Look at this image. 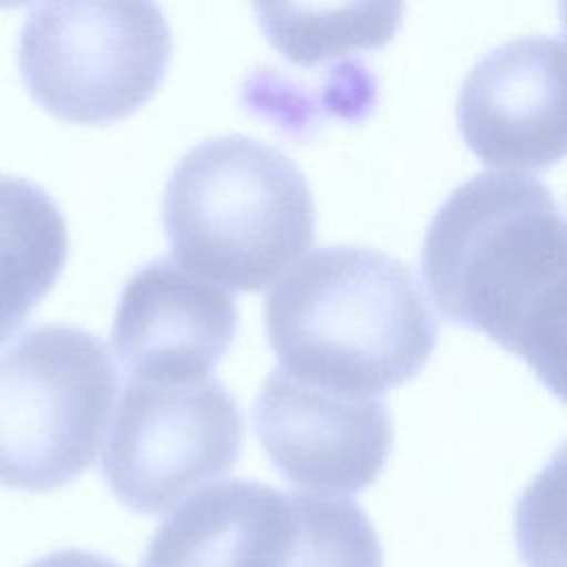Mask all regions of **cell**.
Masks as SVG:
<instances>
[{
    "label": "cell",
    "instance_id": "obj_3",
    "mask_svg": "<svg viewBox=\"0 0 567 567\" xmlns=\"http://www.w3.org/2000/svg\"><path fill=\"white\" fill-rule=\"evenodd\" d=\"M171 255L230 290L257 292L315 241V206L299 166L246 135L193 146L173 168L162 202Z\"/></svg>",
    "mask_w": 567,
    "mask_h": 567
},
{
    "label": "cell",
    "instance_id": "obj_1",
    "mask_svg": "<svg viewBox=\"0 0 567 567\" xmlns=\"http://www.w3.org/2000/svg\"><path fill=\"white\" fill-rule=\"evenodd\" d=\"M421 270L445 319L523 359L567 330V215L532 175L485 171L454 188Z\"/></svg>",
    "mask_w": 567,
    "mask_h": 567
},
{
    "label": "cell",
    "instance_id": "obj_5",
    "mask_svg": "<svg viewBox=\"0 0 567 567\" xmlns=\"http://www.w3.org/2000/svg\"><path fill=\"white\" fill-rule=\"evenodd\" d=\"M171 29L148 2H49L31 9L18 44L29 95L51 115L106 124L159 89Z\"/></svg>",
    "mask_w": 567,
    "mask_h": 567
},
{
    "label": "cell",
    "instance_id": "obj_10",
    "mask_svg": "<svg viewBox=\"0 0 567 567\" xmlns=\"http://www.w3.org/2000/svg\"><path fill=\"white\" fill-rule=\"evenodd\" d=\"M292 492L257 481L197 489L151 536L140 567H286Z\"/></svg>",
    "mask_w": 567,
    "mask_h": 567
},
{
    "label": "cell",
    "instance_id": "obj_2",
    "mask_svg": "<svg viewBox=\"0 0 567 567\" xmlns=\"http://www.w3.org/2000/svg\"><path fill=\"white\" fill-rule=\"evenodd\" d=\"M264 326L290 374L379 399L412 379L436 346V319L410 266L365 246H326L268 288Z\"/></svg>",
    "mask_w": 567,
    "mask_h": 567
},
{
    "label": "cell",
    "instance_id": "obj_8",
    "mask_svg": "<svg viewBox=\"0 0 567 567\" xmlns=\"http://www.w3.org/2000/svg\"><path fill=\"white\" fill-rule=\"evenodd\" d=\"M465 144L512 173L567 155V40L525 35L485 53L458 91Z\"/></svg>",
    "mask_w": 567,
    "mask_h": 567
},
{
    "label": "cell",
    "instance_id": "obj_16",
    "mask_svg": "<svg viewBox=\"0 0 567 567\" xmlns=\"http://www.w3.org/2000/svg\"><path fill=\"white\" fill-rule=\"evenodd\" d=\"M560 22H563V27H565V31H567V2L560 4Z\"/></svg>",
    "mask_w": 567,
    "mask_h": 567
},
{
    "label": "cell",
    "instance_id": "obj_4",
    "mask_svg": "<svg viewBox=\"0 0 567 567\" xmlns=\"http://www.w3.org/2000/svg\"><path fill=\"white\" fill-rule=\"evenodd\" d=\"M117 385L111 352L78 326H38L0 350V485L47 492L84 474Z\"/></svg>",
    "mask_w": 567,
    "mask_h": 567
},
{
    "label": "cell",
    "instance_id": "obj_12",
    "mask_svg": "<svg viewBox=\"0 0 567 567\" xmlns=\"http://www.w3.org/2000/svg\"><path fill=\"white\" fill-rule=\"evenodd\" d=\"M401 4H259V24L270 44L299 66L379 49L401 22Z\"/></svg>",
    "mask_w": 567,
    "mask_h": 567
},
{
    "label": "cell",
    "instance_id": "obj_6",
    "mask_svg": "<svg viewBox=\"0 0 567 567\" xmlns=\"http://www.w3.org/2000/svg\"><path fill=\"white\" fill-rule=\"evenodd\" d=\"M241 443V412L217 379H131L111 423L102 474L122 505L162 514L228 474Z\"/></svg>",
    "mask_w": 567,
    "mask_h": 567
},
{
    "label": "cell",
    "instance_id": "obj_15",
    "mask_svg": "<svg viewBox=\"0 0 567 567\" xmlns=\"http://www.w3.org/2000/svg\"><path fill=\"white\" fill-rule=\"evenodd\" d=\"M27 567H122L100 554L93 551H84V549H60V551H51L33 563H29Z\"/></svg>",
    "mask_w": 567,
    "mask_h": 567
},
{
    "label": "cell",
    "instance_id": "obj_9",
    "mask_svg": "<svg viewBox=\"0 0 567 567\" xmlns=\"http://www.w3.org/2000/svg\"><path fill=\"white\" fill-rule=\"evenodd\" d=\"M237 319L224 288L162 257L128 279L113 321V350L131 379L210 377L235 339Z\"/></svg>",
    "mask_w": 567,
    "mask_h": 567
},
{
    "label": "cell",
    "instance_id": "obj_11",
    "mask_svg": "<svg viewBox=\"0 0 567 567\" xmlns=\"http://www.w3.org/2000/svg\"><path fill=\"white\" fill-rule=\"evenodd\" d=\"M66 224L33 182L0 175V341L55 286L66 259Z\"/></svg>",
    "mask_w": 567,
    "mask_h": 567
},
{
    "label": "cell",
    "instance_id": "obj_13",
    "mask_svg": "<svg viewBox=\"0 0 567 567\" xmlns=\"http://www.w3.org/2000/svg\"><path fill=\"white\" fill-rule=\"evenodd\" d=\"M295 527L286 567H383L365 512L350 498L292 492Z\"/></svg>",
    "mask_w": 567,
    "mask_h": 567
},
{
    "label": "cell",
    "instance_id": "obj_14",
    "mask_svg": "<svg viewBox=\"0 0 567 567\" xmlns=\"http://www.w3.org/2000/svg\"><path fill=\"white\" fill-rule=\"evenodd\" d=\"M514 529L525 567H567V441L523 489Z\"/></svg>",
    "mask_w": 567,
    "mask_h": 567
},
{
    "label": "cell",
    "instance_id": "obj_7",
    "mask_svg": "<svg viewBox=\"0 0 567 567\" xmlns=\"http://www.w3.org/2000/svg\"><path fill=\"white\" fill-rule=\"evenodd\" d=\"M252 421L272 465L290 483L328 496L372 485L392 447L381 399L323 390L281 365L264 379Z\"/></svg>",
    "mask_w": 567,
    "mask_h": 567
}]
</instances>
